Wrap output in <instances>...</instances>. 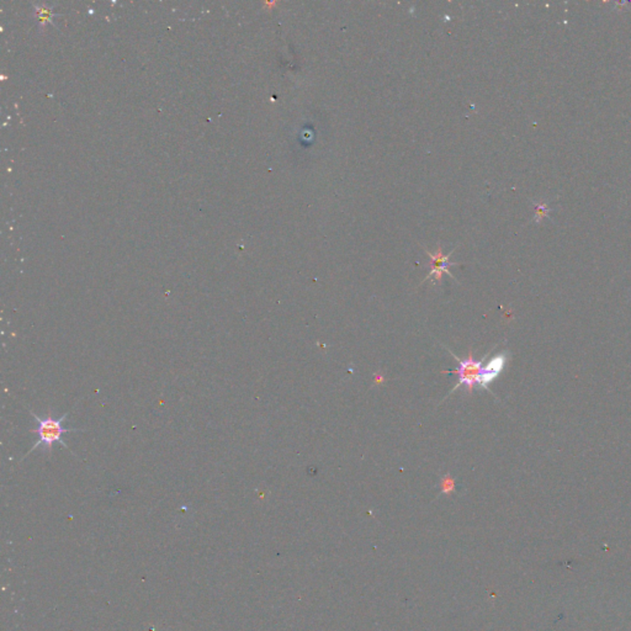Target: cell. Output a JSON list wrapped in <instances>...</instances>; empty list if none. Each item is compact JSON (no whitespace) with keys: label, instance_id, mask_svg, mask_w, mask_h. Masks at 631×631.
<instances>
[{"label":"cell","instance_id":"cell-1","mask_svg":"<svg viewBox=\"0 0 631 631\" xmlns=\"http://www.w3.org/2000/svg\"><path fill=\"white\" fill-rule=\"evenodd\" d=\"M30 413L33 415L35 422H36V428L33 429L31 432L38 434V442L28 450L24 459L28 457L30 452H35L40 447H43L45 452L51 454L52 452L53 444L55 443H60L62 447L69 449L66 442L62 439V435L63 434L72 433V432H83L82 429L67 428V427H65V422H66L67 417L69 415V413H65L60 418H53L51 413H48L45 417L35 415L33 411H30Z\"/></svg>","mask_w":631,"mask_h":631},{"label":"cell","instance_id":"cell-3","mask_svg":"<svg viewBox=\"0 0 631 631\" xmlns=\"http://www.w3.org/2000/svg\"><path fill=\"white\" fill-rule=\"evenodd\" d=\"M424 250H425V253L428 255L429 258L432 259V264H433L432 272H429L428 277L424 279V281H427V280L430 278H434V281H440L443 273L447 274L450 278L454 279L452 274L450 273V270H449V267L457 265V263H452V262H449V257L452 255L454 250L447 255H443V250H442V247H440V245L437 248V252H435V253L429 252L427 248H424Z\"/></svg>","mask_w":631,"mask_h":631},{"label":"cell","instance_id":"cell-4","mask_svg":"<svg viewBox=\"0 0 631 631\" xmlns=\"http://www.w3.org/2000/svg\"><path fill=\"white\" fill-rule=\"evenodd\" d=\"M507 363H508V354L507 353L497 354L496 357L488 360V363L486 364L485 368H484V376H482V384H481V387L484 390L490 391L491 384L495 381L496 379L503 372Z\"/></svg>","mask_w":631,"mask_h":631},{"label":"cell","instance_id":"cell-5","mask_svg":"<svg viewBox=\"0 0 631 631\" xmlns=\"http://www.w3.org/2000/svg\"><path fill=\"white\" fill-rule=\"evenodd\" d=\"M442 487H443V492H450V491L454 490L455 486H454V481L450 479V476H445V479H444L443 481V486H442Z\"/></svg>","mask_w":631,"mask_h":631},{"label":"cell","instance_id":"cell-6","mask_svg":"<svg viewBox=\"0 0 631 631\" xmlns=\"http://www.w3.org/2000/svg\"><path fill=\"white\" fill-rule=\"evenodd\" d=\"M547 213V208H545V205H537V218L540 220L542 217L545 216Z\"/></svg>","mask_w":631,"mask_h":631},{"label":"cell","instance_id":"cell-2","mask_svg":"<svg viewBox=\"0 0 631 631\" xmlns=\"http://www.w3.org/2000/svg\"><path fill=\"white\" fill-rule=\"evenodd\" d=\"M449 353L452 354V357L457 362V368L452 372V374H457V376H459L457 385L452 389V392L449 395H452V392L457 391V389L462 386L465 387V390L469 393H472L476 386L481 387L482 376H484V368H485L484 360L488 355H485L480 360H476L474 358L472 352H470L469 357L465 359L457 358V355L452 353V350H449Z\"/></svg>","mask_w":631,"mask_h":631}]
</instances>
